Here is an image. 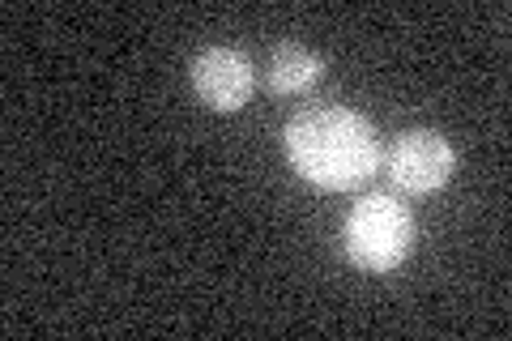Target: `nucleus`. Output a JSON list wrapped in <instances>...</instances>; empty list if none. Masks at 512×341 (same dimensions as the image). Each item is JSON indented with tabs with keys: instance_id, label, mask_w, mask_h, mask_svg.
Masks as SVG:
<instances>
[{
	"instance_id": "nucleus-1",
	"label": "nucleus",
	"mask_w": 512,
	"mask_h": 341,
	"mask_svg": "<svg viewBox=\"0 0 512 341\" xmlns=\"http://www.w3.org/2000/svg\"><path fill=\"white\" fill-rule=\"evenodd\" d=\"M282 150L303 180L325 192H350L367 184L384 162L372 120L338 103L295 111L282 128Z\"/></svg>"
},
{
	"instance_id": "nucleus-2",
	"label": "nucleus",
	"mask_w": 512,
	"mask_h": 341,
	"mask_svg": "<svg viewBox=\"0 0 512 341\" xmlns=\"http://www.w3.org/2000/svg\"><path fill=\"white\" fill-rule=\"evenodd\" d=\"M414 218L393 192H367L346 214L342 248L363 273H393L410 256Z\"/></svg>"
},
{
	"instance_id": "nucleus-3",
	"label": "nucleus",
	"mask_w": 512,
	"mask_h": 341,
	"mask_svg": "<svg viewBox=\"0 0 512 341\" xmlns=\"http://www.w3.org/2000/svg\"><path fill=\"white\" fill-rule=\"evenodd\" d=\"M384 167H389L393 184L410 192V197H427V192H440L457 171V150L453 141L436 128H406L397 133L389 154H384Z\"/></svg>"
},
{
	"instance_id": "nucleus-4",
	"label": "nucleus",
	"mask_w": 512,
	"mask_h": 341,
	"mask_svg": "<svg viewBox=\"0 0 512 341\" xmlns=\"http://www.w3.org/2000/svg\"><path fill=\"white\" fill-rule=\"evenodd\" d=\"M252 86H256V69L239 47L214 43L192 60V90L214 111H239L252 99Z\"/></svg>"
},
{
	"instance_id": "nucleus-5",
	"label": "nucleus",
	"mask_w": 512,
	"mask_h": 341,
	"mask_svg": "<svg viewBox=\"0 0 512 341\" xmlns=\"http://www.w3.org/2000/svg\"><path fill=\"white\" fill-rule=\"evenodd\" d=\"M320 77H325V56L303 43H278L265 60V86L282 94V99L308 94Z\"/></svg>"
}]
</instances>
